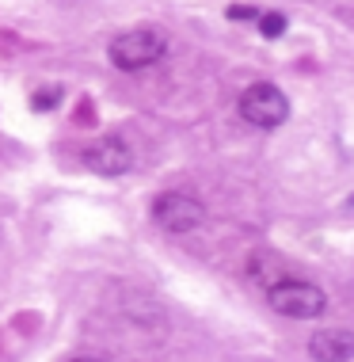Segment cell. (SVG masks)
<instances>
[{"mask_svg":"<svg viewBox=\"0 0 354 362\" xmlns=\"http://www.w3.org/2000/svg\"><path fill=\"white\" fill-rule=\"evenodd\" d=\"M168 50V38L160 31H149V27H137V31H126V35H114L111 46H107V57H111L114 69L122 73H137V69H149L156 65Z\"/></svg>","mask_w":354,"mask_h":362,"instance_id":"6da1fadb","label":"cell"},{"mask_svg":"<svg viewBox=\"0 0 354 362\" xmlns=\"http://www.w3.org/2000/svg\"><path fill=\"white\" fill-rule=\"evenodd\" d=\"M267 298H271V309L282 313V317H290V320H317L320 313L328 309V293L320 286H312V282H305V279L274 282L267 290Z\"/></svg>","mask_w":354,"mask_h":362,"instance_id":"7a4b0ae2","label":"cell"},{"mask_svg":"<svg viewBox=\"0 0 354 362\" xmlns=\"http://www.w3.org/2000/svg\"><path fill=\"white\" fill-rule=\"evenodd\" d=\"M236 107H240V119L252 122L255 130H278V126L290 119V100L267 81L244 88Z\"/></svg>","mask_w":354,"mask_h":362,"instance_id":"3957f363","label":"cell"},{"mask_svg":"<svg viewBox=\"0 0 354 362\" xmlns=\"http://www.w3.org/2000/svg\"><path fill=\"white\" fill-rule=\"evenodd\" d=\"M153 221L160 225L164 233H175V237H183V233L202 229L206 206H202V199H194V194L168 191V194H160V199L153 202Z\"/></svg>","mask_w":354,"mask_h":362,"instance_id":"277c9868","label":"cell"},{"mask_svg":"<svg viewBox=\"0 0 354 362\" xmlns=\"http://www.w3.org/2000/svg\"><path fill=\"white\" fill-rule=\"evenodd\" d=\"M130 164H134L130 145H126L122 138H114V134H107V138L92 141V145L84 149V168H88V172L122 175V172H130Z\"/></svg>","mask_w":354,"mask_h":362,"instance_id":"5b68a950","label":"cell"},{"mask_svg":"<svg viewBox=\"0 0 354 362\" xmlns=\"http://www.w3.org/2000/svg\"><path fill=\"white\" fill-rule=\"evenodd\" d=\"M309 355L317 362H350L354 358V332H347V328H320V332H312Z\"/></svg>","mask_w":354,"mask_h":362,"instance_id":"8992f818","label":"cell"},{"mask_svg":"<svg viewBox=\"0 0 354 362\" xmlns=\"http://www.w3.org/2000/svg\"><path fill=\"white\" fill-rule=\"evenodd\" d=\"M255 27H259V35H263V38H282V35H286V16H278V12H263L259 19H255Z\"/></svg>","mask_w":354,"mask_h":362,"instance_id":"52a82bcc","label":"cell"},{"mask_svg":"<svg viewBox=\"0 0 354 362\" xmlns=\"http://www.w3.org/2000/svg\"><path fill=\"white\" fill-rule=\"evenodd\" d=\"M57 100H61V88H54V84H50L46 92H35V100H31V103L38 107V111H50Z\"/></svg>","mask_w":354,"mask_h":362,"instance_id":"ba28073f","label":"cell"},{"mask_svg":"<svg viewBox=\"0 0 354 362\" xmlns=\"http://www.w3.org/2000/svg\"><path fill=\"white\" fill-rule=\"evenodd\" d=\"M263 12L259 8H229V19H248V23H255Z\"/></svg>","mask_w":354,"mask_h":362,"instance_id":"9c48e42d","label":"cell"},{"mask_svg":"<svg viewBox=\"0 0 354 362\" xmlns=\"http://www.w3.org/2000/svg\"><path fill=\"white\" fill-rule=\"evenodd\" d=\"M73 362H100V358H73Z\"/></svg>","mask_w":354,"mask_h":362,"instance_id":"30bf717a","label":"cell"}]
</instances>
